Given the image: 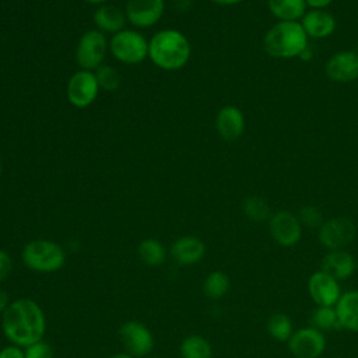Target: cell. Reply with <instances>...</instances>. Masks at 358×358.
<instances>
[{"mask_svg":"<svg viewBox=\"0 0 358 358\" xmlns=\"http://www.w3.org/2000/svg\"><path fill=\"white\" fill-rule=\"evenodd\" d=\"M1 330L11 344L22 348L41 341L46 331L43 309L31 298L14 299L1 313Z\"/></svg>","mask_w":358,"mask_h":358,"instance_id":"obj_1","label":"cell"},{"mask_svg":"<svg viewBox=\"0 0 358 358\" xmlns=\"http://www.w3.org/2000/svg\"><path fill=\"white\" fill-rule=\"evenodd\" d=\"M192 48L185 34L178 29H162L148 41V57L159 69L179 70L190 59Z\"/></svg>","mask_w":358,"mask_h":358,"instance_id":"obj_2","label":"cell"},{"mask_svg":"<svg viewBox=\"0 0 358 358\" xmlns=\"http://www.w3.org/2000/svg\"><path fill=\"white\" fill-rule=\"evenodd\" d=\"M308 46L301 21H277L263 35V50L274 59L299 57Z\"/></svg>","mask_w":358,"mask_h":358,"instance_id":"obj_3","label":"cell"},{"mask_svg":"<svg viewBox=\"0 0 358 358\" xmlns=\"http://www.w3.org/2000/svg\"><path fill=\"white\" fill-rule=\"evenodd\" d=\"M21 260L31 271L42 274L56 273L62 270L66 263V250L55 241L34 239L24 245Z\"/></svg>","mask_w":358,"mask_h":358,"instance_id":"obj_4","label":"cell"},{"mask_svg":"<svg viewBox=\"0 0 358 358\" xmlns=\"http://www.w3.org/2000/svg\"><path fill=\"white\" fill-rule=\"evenodd\" d=\"M112 56L123 64H138L148 57V41L134 29H122L109 39Z\"/></svg>","mask_w":358,"mask_h":358,"instance_id":"obj_5","label":"cell"},{"mask_svg":"<svg viewBox=\"0 0 358 358\" xmlns=\"http://www.w3.org/2000/svg\"><path fill=\"white\" fill-rule=\"evenodd\" d=\"M109 50V42L103 32L98 29H90L81 35L76 46V62L83 70L95 71L103 64L106 52Z\"/></svg>","mask_w":358,"mask_h":358,"instance_id":"obj_6","label":"cell"},{"mask_svg":"<svg viewBox=\"0 0 358 358\" xmlns=\"http://www.w3.org/2000/svg\"><path fill=\"white\" fill-rule=\"evenodd\" d=\"M355 235L357 227L347 217L329 218L317 229L319 243L329 252L344 249L355 239Z\"/></svg>","mask_w":358,"mask_h":358,"instance_id":"obj_7","label":"cell"},{"mask_svg":"<svg viewBox=\"0 0 358 358\" xmlns=\"http://www.w3.org/2000/svg\"><path fill=\"white\" fill-rule=\"evenodd\" d=\"M268 222V232L273 241L282 246L291 248L295 246L302 238V225L296 214L288 210H280L271 214Z\"/></svg>","mask_w":358,"mask_h":358,"instance_id":"obj_8","label":"cell"},{"mask_svg":"<svg viewBox=\"0 0 358 358\" xmlns=\"http://www.w3.org/2000/svg\"><path fill=\"white\" fill-rule=\"evenodd\" d=\"M99 90L94 71L80 69L69 78L66 95L73 106L83 109L96 99Z\"/></svg>","mask_w":358,"mask_h":358,"instance_id":"obj_9","label":"cell"},{"mask_svg":"<svg viewBox=\"0 0 358 358\" xmlns=\"http://www.w3.org/2000/svg\"><path fill=\"white\" fill-rule=\"evenodd\" d=\"M120 340L126 352L134 358L147 357L154 348V336L151 330L138 320H127L119 329Z\"/></svg>","mask_w":358,"mask_h":358,"instance_id":"obj_10","label":"cell"},{"mask_svg":"<svg viewBox=\"0 0 358 358\" xmlns=\"http://www.w3.org/2000/svg\"><path fill=\"white\" fill-rule=\"evenodd\" d=\"M287 343L295 358H319L326 350L324 334L312 326L294 331Z\"/></svg>","mask_w":358,"mask_h":358,"instance_id":"obj_11","label":"cell"},{"mask_svg":"<svg viewBox=\"0 0 358 358\" xmlns=\"http://www.w3.org/2000/svg\"><path fill=\"white\" fill-rule=\"evenodd\" d=\"M165 10L164 0H127L124 14L127 22L136 28H150L155 25Z\"/></svg>","mask_w":358,"mask_h":358,"instance_id":"obj_12","label":"cell"},{"mask_svg":"<svg viewBox=\"0 0 358 358\" xmlns=\"http://www.w3.org/2000/svg\"><path fill=\"white\" fill-rule=\"evenodd\" d=\"M324 74L329 80L340 84L358 80V53L355 50H340L324 63Z\"/></svg>","mask_w":358,"mask_h":358,"instance_id":"obj_13","label":"cell"},{"mask_svg":"<svg viewBox=\"0 0 358 358\" xmlns=\"http://www.w3.org/2000/svg\"><path fill=\"white\" fill-rule=\"evenodd\" d=\"M308 292L317 306H336L341 296L338 281L322 270L309 277Z\"/></svg>","mask_w":358,"mask_h":358,"instance_id":"obj_14","label":"cell"},{"mask_svg":"<svg viewBox=\"0 0 358 358\" xmlns=\"http://www.w3.org/2000/svg\"><path fill=\"white\" fill-rule=\"evenodd\" d=\"M246 127L243 112L235 105L222 106L215 116V129L220 137L225 141L238 140Z\"/></svg>","mask_w":358,"mask_h":358,"instance_id":"obj_15","label":"cell"},{"mask_svg":"<svg viewBox=\"0 0 358 358\" xmlns=\"http://www.w3.org/2000/svg\"><path fill=\"white\" fill-rule=\"evenodd\" d=\"M169 253L178 264L192 266L204 257L206 243L194 235H185L171 245Z\"/></svg>","mask_w":358,"mask_h":358,"instance_id":"obj_16","label":"cell"},{"mask_svg":"<svg viewBox=\"0 0 358 358\" xmlns=\"http://www.w3.org/2000/svg\"><path fill=\"white\" fill-rule=\"evenodd\" d=\"M308 38L324 39L336 31V17L327 10H309L301 20Z\"/></svg>","mask_w":358,"mask_h":358,"instance_id":"obj_17","label":"cell"},{"mask_svg":"<svg viewBox=\"0 0 358 358\" xmlns=\"http://www.w3.org/2000/svg\"><path fill=\"white\" fill-rule=\"evenodd\" d=\"M355 267H357V262L354 256L345 249L330 250L322 259V264H320L322 271L329 274L337 281L347 280L348 277H351L355 271Z\"/></svg>","mask_w":358,"mask_h":358,"instance_id":"obj_18","label":"cell"},{"mask_svg":"<svg viewBox=\"0 0 358 358\" xmlns=\"http://www.w3.org/2000/svg\"><path fill=\"white\" fill-rule=\"evenodd\" d=\"M92 20L96 25V29L103 34H117L124 29L127 18L124 10L113 6V4H101L94 11Z\"/></svg>","mask_w":358,"mask_h":358,"instance_id":"obj_19","label":"cell"},{"mask_svg":"<svg viewBox=\"0 0 358 358\" xmlns=\"http://www.w3.org/2000/svg\"><path fill=\"white\" fill-rule=\"evenodd\" d=\"M340 326L350 331H358V291L343 294L336 305Z\"/></svg>","mask_w":358,"mask_h":358,"instance_id":"obj_20","label":"cell"},{"mask_svg":"<svg viewBox=\"0 0 358 358\" xmlns=\"http://www.w3.org/2000/svg\"><path fill=\"white\" fill-rule=\"evenodd\" d=\"M267 7L277 21H301L308 11L305 0H267Z\"/></svg>","mask_w":358,"mask_h":358,"instance_id":"obj_21","label":"cell"},{"mask_svg":"<svg viewBox=\"0 0 358 358\" xmlns=\"http://www.w3.org/2000/svg\"><path fill=\"white\" fill-rule=\"evenodd\" d=\"M179 354L182 358H211L213 347L206 337L200 334H189L182 340Z\"/></svg>","mask_w":358,"mask_h":358,"instance_id":"obj_22","label":"cell"},{"mask_svg":"<svg viewBox=\"0 0 358 358\" xmlns=\"http://www.w3.org/2000/svg\"><path fill=\"white\" fill-rule=\"evenodd\" d=\"M137 255L144 264L151 267L161 266L166 260V249L164 243L154 238L141 241L137 246Z\"/></svg>","mask_w":358,"mask_h":358,"instance_id":"obj_23","label":"cell"},{"mask_svg":"<svg viewBox=\"0 0 358 358\" xmlns=\"http://www.w3.org/2000/svg\"><path fill=\"white\" fill-rule=\"evenodd\" d=\"M242 213L253 222H264L271 217V207L268 201L262 196H248L242 201Z\"/></svg>","mask_w":358,"mask_h":358,"instance_id":"obj_24","label":"cell"},{"mask_svg":"<svg viewBox=\"0 0 358 358\" xmlns=\"http://www.w3.org/2000/svg\"><path fill=\"white\" fill-rule=\"evenodd\" d=\"M231 281L227 273L221 271V270H215L211 271L203 281V292L207 298L210 299H221L222 296L227 295L228 289H229Z\"/></svg>","mask_w":358,"mask_h":358,"instance_id":"obj_25","label":"cell"},{"mask_svg":"<svg viewBox=\"0 0 358 358\" xmlns=\"http://www.w3.org/2000/svg\"><path fill=\"white\" fill-rule=\"evenodd\" d=\"M312 327L317 329L319 331H330L334 329H341L338 316L334 306H317L309 317Z\"/></svg>","mask_w":358,"mask_h":358,"instance_id":"obj_26","label":"cell"},{"mask_svg":"<svg viewBox=\"0 0 358 358\" xmlns=\"http://www.w3.org/2000/svg\"><path fill=\"white\" fill-rule=\"evenodd\" d=\"M267 331L277 341H288L294 333L291 317L281 312L273 313L267 319Z\"/></svg>","mask_w":358,"mask_h":358,"instance_id":"obj_27","label":"cell"},{"mask_svg":"<svg viewBox=\"0 0 358 358\" xmlns=\"http://www.w3.org/2000/svg\"><path fill=\"white\" fill-rule=\"evenodd\" d=\"M98 85L101 90L112 92L116 91L120 85V76L117 70L109 64H102L94 71Z\"/></svg>","mask_w":358,"mask_h":358,"instance_id":"obj_28","label":"cell"},{"mask_svg":"<svg viewBox=\"0 0 358 358\" xmlns=\"http://www.w3.org/2000/svg\"><path fill=\"white\" fill-rule=\"evenodd\" d=\"M299 222L302 227L309 228V229H319L322 227V224L324 222L323 214L322 211L312 204H306L302 206L296 214Z\"/></svg>","mask_w":358,"mask_h":358,"instance_id":"obj_29","label":"cell"},{"mask_svg":"<svg viewBox=\"0 0 358 358\" xmlns=\"http://www.w3.org/2000/svg\"><path fill=\"white\" fill-rule=\"evenodd\" d=\"M24 354H25V358H55L52 345L45 340L36 341L25 347Z\"/></svg>","mask_w":358,"mask_h":358,"instance_id":"obj_30","label":"cell"},{"mask_svg":"<svg viewBox=\"0 0 358 358\" xmlns=\"http://www.w3.org/2000/svg\"><path fill=\"white\" fill-rule=\"evenodd\" d=\"M13 271V257L4 249H0V284H3Z\"/></svg>","mask_w":358,"mask_h":358,"instance_id":"obj_31","label":"cell"},{"mask_svg":"<svg viewBox=\"0 0 358 358\" xmlns=\"http://www.w3.org/2000/svg\"><path fill=\"white\" fill-rule=\"evenodd\" d=\"M0 358H25L24 348L15 344H8L0 350Z\"/></svg>","mask_w":358,"mask_h":358,"instance_id":"obj_32","label":"cell"},{"mask_svg":"<svg viewBox=\"0 0 358 358\" xmlns=\"http://www.w3.org/2000/svg\"><path fill=\"white\" fill-rule=\"evenodd\" d=\"M310 10H326L334 0H305Z\"/></svg>","mask_w":358,"mask_h":358,"instance_id":"obj_33","label":"cell"},{"mask_svg":"<svg viewBox=\"0 0 358 358\" xmlns=\"http://www.w3.org/2000/svg\"><path fill=\"white\" fill-rule=\"evenodd\" d=\"M10 303H11V299H10L8 294L0 287V315L8 308Z\"/></svg>","mask_w":358,"mask_h":358,"instance_id":"obj_34","label":"cell"},{"mask_svg":"<svg viewBox=\"0 0 358 358\" xmlns=\"http://www.w3.org/2000/svg\"><path fill=\"white\" fill-rule=\"evenodd\" d=\"M211 1L218 6H235L238 3H242L243 0H211Z\"/></svg>","mask_w":358,"mask_h":358,"instance_id":"obj_35","label":"cell"},{"mask_svg":"<svg viewBox=\"0 0 358 358\" xmlns=\"http://www.w3.org/2000/svg\"><path fill=\"white\" fill-rule=\"evenodd\" d=\"M108 358H134V357H133V355H130L129 352L123 351V352H115V354L109 355Z\"/></svg>","mask_w":358,"mask_h":358,"instance_id":"obj_36","label":"cell"},{"mask_svg":"<svg viewBox=\"0 0 358 358\" xmlns=\"http://www.w3.org/2000/svg\"><path fill=\"white\" fill-rule=\"evenodd\" d=\"M85 1H88V3H91V4H103L106 0H85Z\"/></svg>","mask_w":358,"mask_h":358,"instance_id":"obj_37","label":"cell"},{"mask_svg":"<svg viewBox=\"0 0 358 358\" xmlns=\"http://www.w3.org/2000/svg\"><path fill=\"white\" fill-rule=\"evenodd\" d=\"M355 52L358 53V39H357V45H355Z\"/></svg>","mask_w":358,"mask_h":358,"instance_id":"obj_38","label":"cell"},{"mask_svg":"<svg viewBox=\"0 0 358 358\" xmlns=\"http://www.w3.org/2000/svg\"><path fill=\"white\" fill-rule=\"evenodd\" d=\"M0 173H1V159H0Z\"/></svg>","mask_w":358,"mask_h":358,"instance_id":"obj_39","label":"cell"},{"mask_svg":"<svg viewBox=\"0 0 358 358\" xmlns=\"http://www.w3.org/2000/svg\"><path fill=\"white\" fill-rule=\"evenodd\" d=\"M152 358H159V357H152Z\"/></svg>","mask_w":358,"mask_h":358,"instance_id":"obj_40","label":"cell"}]
</instances>
